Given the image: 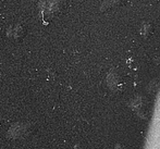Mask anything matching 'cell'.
<instances>
[{"label":"cell","instance_id":"obj_3","mask_svg":"<svg viewBox=\"0 0 160 149\" xmlns=\"http://www.w3.org/2000/svg\"><path fill=\"white\" fill-rule=\"evenodd\" d=\"M8 36L10 38L14 40H19L25 35V28H24L23 25L21 24H17V25H12L8 28V32H7Z\"/></svg>","mask_w":160,"mask_h":149},{"label":"cell","instance_id":"obj_1","mask_svg":"<svg viewBox=\"0 0 160 149\" xmlns=\"http://www.w3.org/2000/svg\"><path fill=\"white\" fill-rule=\"evenodd\" d=\"M33 132V126L30 123H14L8 131L7 137L10 139H22L30 136Z\"/></svg>","mask_w":160,"mask_h":149},{"label":"cell","instance_id":"obj_2","mask_svg":"<svg viewBox=\"0 0 160 149\" xmlns=\"http://www.w3.org/2000/svg\"><path fill=\"white\" fill-rule=\"evenodd\" d=\"M42 8H40V12H42V19H50L51 17H55L58 12H60V8H61V1L60 0H44L40 2Z\"/></svg>","mask_w":160,"mask_h":149}]
</instances>
